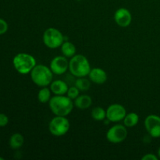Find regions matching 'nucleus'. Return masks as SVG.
I'll use <instances>...</instances> for the list:
<instances>
[{"instance_id":"obj_1","label":"nucleus","mask_w":160,"mask_h":160,"mask_svg":"<svg viewBox=\"0 0 160 160\" xmlns=\"http://www.w3.org/2000/svg\"><path fill=\"white\" fill-rule=\"evenodd\" d=\"M48 106L55 116L67 117L73 110L74 103L67 95H55L49 100Z\"/></svg>"},{"instance_id":"obj_2","label":"nucleus","mask_w":160,"mask_h":160,"mask_svg":"<svg viewBox=\"0 0 160 160\" xmlns=\"http://www.w3.org/2000/svg\"><path fill=\"white\" fill-rule=\"evenodd\" d=\"M69 70L76 78L88 76L91 70L90 62L83 55H75L69 61Z\"/></svg>"},{"instance_id":"obj_3","label":"nucleus","mask_w":160,"mask_h":160,"mask_svg":"<svg viewBox=\"0 0 160 160\" xmlns=\"http://www.w3.org/2000/svg\"><path fill=\"white\" fill-rule=\"evenodd\" d=\"M30 73L33 82L41 88L47 87L52 81L53 73L50 67L45 65H36Z\"/></svg>"},{"instance_id":"obj_4","label":"nucleus","mask_w":160,"mask_h":160,"mask_svg":"<svg viewBox=\"0 0 160 160\" xmlns=\"http://www.w3.org/2000/svg\"><path fill=\"white\" fill-rule=\"evenodd\" d=\"M12 64L15 70L20 74H28L37 65L34 56L24 52L16 55L12 59Z\"/></svg>"},{"instance_id":"obj_5","label":"nucleus","mask_w":160,"mask_h":160,"mask_svg":"<svg viewBox=\"0 0 160 160\" xmlns=\"http://www.w3.org/2000/svg\"><path fill=\"white\" fill-rule=\"evenodd\" d=\"M43 42L45 46L54 49L61 47L64 42V36L60 31L55 28H49L43 34Z\"/></svg>"},{"instance_id":"obj_6","label":"nucleus","mask_w":160,"mask_h":160,"mask_svg":"<svg viewBox=\"0 0 160 160\" xmlns=\"http://www.w3.org/2000/svg\"><path fill=\"white\" fill-rule=\"evenodd\" d=\"M70 122L66 117L56 116L48 124V130L53 136L61 137L67 134L70 130Z\"/></svg>"},{"instance_id":"obj_7","label":"nucleus","mask_w":160,"mask_h":160,"mask_svg":"<svg viewBox=\"0 0 160 160\" xmlns=\"http://www.w3.org/2000/svg\"><path fill=\"white\" fill-rule=\"evenodd\" d=\"M128 137V130L124 125L116 124L111 127L106 133V139L110 143L119 144Z\"/></svg>"},{"instance_id":"obj_8","label":"nucleus","mask_w":160,"mask_h":160,"mask_svg":"<svg viewBox=\"0 0 160 160\" xmlns=\"http://www.w3.org/2000/svg\"><path fill=\"white\" fill-rule=\"evenodd\" d=\"M126 114L127 111L124 106L117 103L110 105L106 109V119L109 122L117 123L121 121L124 119Z\"/></svg>"},{"instance_id":"obj_9","label":"nucleus","mask_w":160,"mask_h":160,"mask_svg":"<svg viewBox=\"0 0 160 160\" xmlns=\"http://www.w3.org/2000/svg\"><path fill=\"white\" fill-rule=\"evenodd\" d=\"M145 127L151 137L160 138V117L157 115H148L145 120Z\"/></svg>"},{"instance_id":"obj_10","label":"nucleus","mask_w":160,"mask_h":160,"mask_svg":"<svg viewBox=\"0 0 160 160\" xmlns=\"http://www.w3.org/2000/svg\"><path fill=\"white\" fill-rule=\"evenodd\" d=\"M49 67L53 74L62 75L69 70V61L64 56H56L52 59Z\"/></svg>"},{"instance_id":"obj_11","label":"nucleus","mask_w":160,"mask_h":160,"mask_svg":"<svg viewBox=\"0 0 160 160\" xmlns=\"http://www.w3.org/2000/svg\"><path fill=\"white\" fill-rule=\"evenodd\" d=\"M114 20L118 26L121 28H127L132 21V15L130 10L126 8H120L114 14Z\"/></svg>"},{"instance_id":"obj_12","label":"nucleus","mask_w":160,"mask_h":160,"mask_svg":"<svg viewBox=\"0 0 160 160\" xmlns=\"http://www.w3.org/2000/svg\"><path fill=\"white\" fill-rule=\"evenodd\" d=\"M88 78L91 81L97 84H102L107 81V73L104 70L98 67L91 69Z\"/></svg>"},{"instance_id":"obj_13","label":"nucleus","mask_w":160,"mask_h":160,"mask_svg":"<svg viewBox=\"0 0 160 160\" xmlns=\"http://www.w3.org/2000/svg\"><path fill=\"white\" fill-rule=\"evenodd\" d=\"M68 85L62 80H56L50 84V90L56 95H63L68 91Z\"/></svg>"},{"instance_id":"obj_14","label":"nucleus","mask_w":160,"mask_h":160,"mask_svg":"<svg viewBox=\"0 0 160 160\" xmlns=\"http://www.w3.org/2000/svg\"><path fill=\"white\" fill-rule=\"evenodd\" d=\"M74 106L79 109H88L92 104V98L90 95H81L74 99Z\"/></svg>"},{"instance_id":"obj_15","label":"nucleus","mask_w":160,"mask_h":160,"mask_svg":"<svg viewBox=\"0 0 160 160\" xmlns=\"http://www.w3.org/2000/svg\"><path fill=\"white\" fill-rule=\"evenodd\" d=\"M76 46L72 42L68 41H64L63 43L61 45V52L62 56H66L67 58H72L76 55Z\"/></svg>"},{"instance_id":"obj_16","label":"nucleus","mask_w":160,"mask_h":160,"mask_svg":"<svg viewBox=\"0 0 160 160\" xmlns=\"http://www.w3.org/2000/svg\"><path fill=\"white\" fill-rule=\"evenodd\" d=\"M24 143V138L20 133H15L10 137L9 141V146L12 149H19Z\"/></svg>"},{"instance_id":"obj_17","label":"nucleus","mask_w":160,"mask_h":160,"mask_svg":"<svg viewBox=\"0 0 160 160\" xmlns=\"http://www.w3.org/2000/svg\"><path fill=\"white\" fill-rule=\"evenodd\" d=\"M123 125L126 128H133L139 122V116L136 112H130L126 114L123 119Z\"/></svg>"},{"instance_id":"obj_18","label":"nucleus","mask_w":160,"mask_h":160,"mask_svg":"<svg viewBox=\"0 0 160 160\" xmlns=\"http://www.w3.org/2000/svg\"><path fill=\"white\" fill-rule=\"evenodd\" d=\"M51 90L47 87H42L38 93V99L41 103H47L51 99Z\"/></svg>"},{"instance_id":"obj_19","label":"nucleus","mask_w":160,"mask_h":160,"mask_svg":"<svg viewBox=\"0 0 160 160\" xmlns=\"http://www.w3.org/2000/svg\"><path fill=\"white\" fill-rule=\"evenodd\" d=\"M91 114H92V118L96 121H102L106 118V110L99 106L94 108Z\"/></svg>"},{"instance_id":"obj_20","label":"nucleus","mask_w":160,"mask_h":160,"mask_svg":"<svg viewBox=\"0 0 160 160\" xmlns=\"http://www.w3.org/2000/svg\"><path fill=\"white\" fill-rule=\"evenodd\" d=\"M75 86L81 92H85L88 91L91 87L90 80L84 78H78V79L75 81Z\"/></svg>"},{"instance_id":"obj_21","label":"nucleus","mask_w":160,"mask_h":160,"mask_svg":"<svg viewBox=\"0 0 160 160\" xmlns=\"http://www.w3.org/2000/svg\"><path fill=\"white\" fill-rule=\"evenodd\" d=\"M67 95L73 101L76 99L78 96L80 95V90L76 87V86H72V87L69 88L68 91L67 92Z\"/></svg>"},{"instance_id":"obj_22","label":"nucleus","mask_w":160,"mask_h":160,"mask_svg":"<svg viewBox=\"0 0 160 160\" xmlns=\"http://www.w3.org/2000/svg\"><path fill=\"white\" fill-rule=\"evenodd\" d=\"M8 28H9V26H8L7 22L3 19L0 18V35L7 32Z\"/></svg>"},{"instance_id":"obj_23","label":"nucleus","mask_w":160,"mask_h":160,"mask_svg":"<svg viewBox=\"0 0 160 160\" xmlns=\"http://www.w3.org/2000/svg\"><path fill=\"white\" fill-rule=\"evenodd\" d=\"M9 123V117L4 113H0V128L6 127Z\"/></svg>"},{"instance_id":"obj_24","label":"nucleus","mask_w":160,"mask_h":160,"mask_svg":"<svg viewBox=\"0 0 160 160\" xmlns=\"http://www.w3.org/2000/svg\"><path fill=\"white\" fill-rule=\"evenodd\" d=\"M159 158L154 154H152V153H149V154H145V156H142V160H158Z\"/></svg>"},{"instance_id":"obj_25","label":"nucleus","mask_w":160,"mask_h":160,"mask_svg":"<svg viewBox=\"0 0 160 160\" xmlns=\"http://www.w3.org/2000/svg\"><path fill=\"white\" fill-rule=\"evenodd\" d=\"M158 156H159V158H160V147H159V150H158Z\"/></svg>"},{"instance_id":"obj_26","label":"nucleus","mask_w":160,"mask_h":160,"mask_svg":"<svg viewBox=\"0 0 160 160\" xmlns=\"http://www.w3.org/2000/svg\"><path fill=\"white\" fill-rule=\"evenodd\" d=\"M3 159H3L2 157H0V160H3Z\"/></svg>"}]
</instances>
